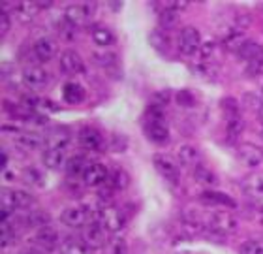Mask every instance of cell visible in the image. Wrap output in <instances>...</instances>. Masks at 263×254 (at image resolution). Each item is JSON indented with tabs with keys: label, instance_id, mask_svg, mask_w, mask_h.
I'll return each mask as SVG.
<instances>
[{
	"label": "cell",
	"instance_id": "cell-29",
	"mask_svg": "<svg viewBox=\"0 0 263 254\" xmlns=\"http://www.w3.org/2000/svg\"><path fill=\"white\" fill-rule=\"evenodd\" d=\"M0 204H2V221H8V216L17 209L15 190L4 188V190H2V196H0Z\"/></svg>",
	"mask_w": 263,
	"mask_h": 254
},
{
	"label": "cell",
	"instance_id": "cell-6",
	"mask_svg": "<svg viewBox=\"0 0 263 254\" xmlns=\"http://www.w3.org/2000/svg\"><path fill=\"white\" fill-rule=\"evenodd\" d=\"M153 164L156 168L160 175L165 177L167 181H173L177 183L179 181V175H181V171H179V164H177L170 155H164V153H156L153 156Z\"/></svg>",
	"mask_w": 263,
	"mask_h": 254
},
{
	"label": "cell",
	"instance_id": "cell-39",
	"mask_svg": "<svg viewBox=\"0 0 263 254\" xmlns=\"http://www.w3.org/2000/svg\"><path fill=\"white\" fill-rule=\"evenodd\" d=\"M94 61L98 62L100 66L104 68H111V66H117V62H119V59H117L115 53H94Z\"/></svg>",
	"mask_w": 263,
	"mask_h": 254
},
{
	"label": "cell",
	"instance_id": "cell-34",
	"mask_svg": "<svg viewBox=\"0 0 263 254\" xmlns=\"http://www.w3.org/2000/svg\"><path fill=\"white\" fill-rule=\"evenodd\" d=\"M13 241H15V230L11 226V222L2 221V226H0V243H2V247H10Z\"/></svg>",
	"mask_w": 263,
	"mask_h": 254
},
{
	"label": "cell",
	"instance_id": "cell-20",
	"mask_svg": "<svg viewBox=\"0 0 263 254\" xmlns=\"http://www.w3.org/2000/svg\"><path fill=\"white\" fill-rule=\"evenodd\" d=\"M90 38L100 47H107V45L115 44V34L111 32L105 25H92V28H90Z\"/></svg>",
	"mask_w": 263,
	"mask_h": 254
},
{
	"label": "cell",
	"instance_id": "cell-13",
	"mask_svg": "<svg viewBox=\"0 0 263 254\" xmlns=\"http://www.w3.org/2000/svg\"><path fill=\"white\" fill-rule=\"evenodd\" d=\"M32 51H34V57H36L40 62H49V61H53V57L57 55L59 47H57L55 40L44 36V38H38L34 42Z\"/></svg>",
	"mask_w": 263,
	"mask_h": 254
},
{
	"label": "cell",
	"instance_id": "cell-36",
	"mask_svg": "<svg viewBox=\"0 0 263 254\" xmlns=\"http://www.w3.org/2000/svg\"><path fill=\"white\" fill-rule=\"evenodd\" d=\"M17 13L21 15V19L23 21H30L36 13H38V10H40V6H38V2H34V4H30V2H21V4H17Z\"/></svg>",
	"mask_w": 263,
	"mask_h": 254
},
{
	"label": "cell",
	"instance_id": "cell-1",
	"mask_svg": "<svg viewBox=\"0 0 263 254\" xmlns=\"http://www.w3.org/2000/svg\"><path fill=\"white\" fill-rule=\"evenodd\" d=\"M203 222L209 228V233H213V235H230V233H233L239 228V221L231 213H228V211L207 213Z\"/></svg>",
	"mask_w": 263,
	"mask_h": 254
},
{
	"label": "cell",
	"instance_id": "cell-52",
	"mask_svg": "<svg viewBox=\"0 0 263 254\" xmlns=\"http://www.w3.org/2000/svg\"><path fill=\"white\" fill-rule=\"evenodd\" d=\"M23 254H34V252H23Z\"/></svg>",
	"mask_w": 263,
	"mask_h": 254
},
{
	"label": "cell",
	"instance_id": "cell-31",
	"mask_svg": "<svg viewBox=\"0 0 263 254\" xmlns=\"http://www.w3.org/2000/svg\"><path fill=\"white\" fill-rule=\"evenodd\" d=\"M61 254H92V252H90V249L83 243L81 239L70 238V239H66L64 243H62Z\"/></svg>",
	"mask_w": 263,
	"mask_h": 254
},
{
	"label": "cell",
	"instance_id": "cell-38",
	"mask_svg": "<svg viewBox=\"0 0 263 254\" xmlns=\"http://www.w3.org/2000/svg\"><path fill=\"white\" fill-rule=\"evenodd\" d=\"M214 49H216V42H213V40L201 42V45H199V49H197L196 57L199 59V61H209V59L214 55Z\"/></svg>",
	"mask_w": 263,
	"mask_h": 254
},
{
	"label": "cell",
	"instance_id": "cell-16",
	"mask_svg": "<svg viewBox=\"0 0 263 254\" xmlns=\"http://www.w3.org/2000/svg\"><path fill=\"white\" fill-rule=\"evenodd\" d=\"M36 245L49 252V250H53L59 245V232L51 224L42 228V230L36 232Z\"/></svg>",
	"mask_w": 263,
	"mask_h": 254
},
{
	"label": "cell",
	"instance_id": "cell-44",
	"mask_svg": "<svg viewBox=\"0 0 263 254\" xmlns=\"http://www.w3.org/2000/svg\"><path fill=\"white\" fill-rule=\"evenodd\" d=\"M177 102H179V105H184V107H194L196 96L190 90H181V93H177Z\"/></svg>",
	"mask_w": 263,
	"mask_h": 254
},
{
	"label": "cell",
	"instance_id": "cell-10",
	"mask_svg": "<svg viewBox=\"0 0 263 254\" xmlns=\"http://www.w3.org/2000/svg\"><path fill=\"white\" fill-rule=\"evenodd\" d=\"M23 83L30 90H40L49 83V74L45 72L42 66H28L23 72Z\"/></svg>",
	"mask_w": 263,
	"mask_h": 254
},
{
	"label": "cell",
	"instance_id": "cell-9",
	"mask_svg": "<svg viewBox=\"0 0 263 254\" xmlns=\"http://www.w3.org/2000/svg\"><path fill=\"white\" fill-rule=\"evenodd\" d=\"M61 72L64 76H79L85 72V62L77 51L66 49L61 55Z\"/></svg>",
	"mask_w": 263,
	"mask_h": 254
},
{
	"label": "cell",
	"instance_id": "cell-2",
	"mask_svg": "<svg viewBox=\"0 0 263 254\" xmlns=\"http://www.w3.org/2000/svg\"><path fill=\"white\" fill-rule=\"evenodd\" d=\"M145 134L151 141L158 145L170 141V128L164 119V111L153 107V113L147 117V122H145Z\"/></svg>",
	"mask_w": 263,
	"mask_h": 254
},
{
	"label": "cell",
	"instance_id": "cell-21",
	"mask_svg": "<svg viewBox=\"0 0 263 254\" xmlns=\"http://www.w3.org/2000/svg\"><path fill=\"white\" fill-rule=\"evenodd\" d=\"M44 141H45L44 136H40V134H36V132H21V134H17V138H15V143L27 151L40 149V147L44 145Z\"/></svg>",
	"mask_w": 263,
	"mask_h": 254
},
{
	"label": "cell",
	"instance_id": "cell-40",
	"mask_svg": "<svg viewBox=\"0 0 263 254\" xmlns=\"http://www.w3.org/2000/svg\"><path fill=\"white\" fill-rule=\"evenodd\" d=\"M15 204L17 209H32L34 198L25 190H15Z\"/></svg>",
	"mask_w": 263,
	"mask_h": 254
},
{
	"label": "cell",
	"instance_id": "cell-46",
	"mask_svg": "<svg viewBox=\"0 0 263 254\" xmlns=\"http://www.w3.org/2000/svg\"><path fill=\"white\" fill-rule=\"evenodd\" d=\"M10 30V15L4 10L0 11V36H6Z\"/></svg>",
	"mask_w": 263,
	"mask_h": 254
},
{
	"label": "cell",
	"instance_id": "cell-12",
	"mask_svg": "<svg viewBox=\"0 0 263 254\" xmlns=\"http://www.w3.org/2000/svg\"><path fill=\"white\" fill-rule=\"evenodd\" d=\"M237 156L241 164H245L247 168H258L263 162V151L259 147H256L254 143H241L237 149Z\"/></svg>",
	"mask_w": 263,
	"mask_h": 254
},
{
	"label": "cell",
	"instance_id": "cell-33",
	"mask_svg": "<svg viewBox=\"0 0 263 254\" xmlns=\"http://www.w3.org/2000/svg\"><path fill=\"white\" fill-rule=\"evenodd\" d=\"M109 183L115 190H124V188H128V185H130V175H128V171L119 168V170H115L109 175Z\"/></svg>",
	"mask_w": 263,
	"mask_h": 254
},
{
	"label": "cell",
	"instance_id": "cell-26",
	"mask_svg": "<svg viewBox=\"0 0 263 254\" xmlns=\"http://www.w3.org/2000/svg\"><path fill=\"white\" fill-rule=\"evenodd\" d=\"M66 162V153L64 149H47L44 153V166L49 170H61Z\"/></svg>",
	"mask_w": 263,
	"mask_h": 254
},
{
	"label": "cell",
	"instance_id": "cell-42",
	"mask_svg": "<svg viewBox=\"0 0 263 254\" xmlns=\"http://www.w3.org/2000/svg\"><path fill=\"white\" fill-rule=\"evenodd\" d=\"M222 110H224V113H226V119H228V117L241 115V113H239V102H237L235 98L222 100Z\"/></svg>",
	"mask_w": 263,
	"mask_h": 254
},
{
	"label": "cell",
	"instance_id": "cell-25",
	"mask_svg": "<svg viewBox=\"0 0 263 254\" xmlns=\"http://www.w3.org/2000/svg\"><path fill=\"white\" fill-rule=\"evenodd\" d=\"M68 141H70V132L62 130V128H57V130H53V132L45 136L47 149H66Z\"/></svg>",
	"mask_w": 263,
	"mask_h": 254
},
{
	"label": "cell",
	"instance_id": "cell-51",
	"mask_svg": "<svg viewBox=\"0 0 263 254\" xmlns=\"http://www.w3.org/2000/svg\"><path fill=\"white\" fill-rule=\"evenodd\" d=\"M261 122H263V111H261Z\"/></svg>",
	"mask_w": 263,
	"mask_h": 254
},
{
	"label": "cell",
	"instance_id": "cell-24",
	"mask_svg": "<svg viewBox=\"0 0 263 254\" xmlns=\"http://www.w3.org/2000/svg\"><path fill=\"white\" fill-rule=\"evenodd\" d=\"M177 156H179V164L184 168H196L199 164V151L194 145H182Z\"/></svg>",
	"mask_w": 263,
	"mask_h": 254
},
{
	"label": "cell",
	"instance_id": "cell-27",
	"mask_svg": "<svg viewBox=\"0 0 263 254\" xmlns=\"http://www.w3.org/2000/svg\"><path fill=\"white\" fill-rule=\"evenodd\" d=\"M90 164H87V158L83 155H76L71 156L68 164H66V173L70 177H79V175H85V171Z\"/></svg>",
	"mask_w": 263,
	"mask_h": 254
},
{
	"label": "cell",
	"instance_id": "cell-3",
	"mask_svg": "<svg viewBox=\"0 0 263 254\" xmlns=\"http://www.w3.org/2000/svg\"><path fill=\"white\" fill-rule=\"evenodd\" d=\"M94 10H96V4H90V2H81V4H71L66 8L64 11V19L70 25H73L76 28L85 27L90 17H92Z\"/></svg>",
	"mask_w": 263,
	"mask_h": 254
},
{
	"label": "cell",
	"instance_id": "cell-48",
	"mask_svg": "<svg viewBox=\"0 0 263 254\" xmlns=\"http://www.w3.org/2000/svg\"><path fill=\"white\" fill-rule=\"evenodd\" d=\"M170 6H173V8H175V10L182 11V10H186L188 6H190V2H188V0H179V2H171Z\"/></svg>",
	"mask_w": 263,
	"mask_h": 254
},
{
	"label": "cell",
	"instance_id": "cell-32",
	"mask_svg": "<svg viewBox=\"0 0 263 254\" xmlns=\"http://www.w3.org/2000/svg\"><path fill=\"white\" fill-rule=\"evenodd\" d=\"M148 42H151V45H153L158 53H167V51H170V38H167L162 30H154V32H151Z\"/></svg>",
	"mask_w": 263,
	"mask_h": 254
},
{
	"label": "cell",
	"instance_id": "cell-18",
	"mask_svg": "<svg viewBox=\"0 0 263 254\" xmlns=\"http://www.w3.org/2000/svg\"><path fill=\"white\" fill-rule=\"evenodd\" d=\"M242 188L252 199H263V173H250L245 177Z\"/></svg>",
	"mask_w": 263,
	"mask_h": 254
},
{
	"label": "cell",
	"instance_id": "cell-8",
	"mask_svg": "<svg viewBox=\"0 0 263 254\" xmlns=\"http://www.w3.org/2000/svg\"><path fill=\"white\" fill-rule=\"evenodd\" d=\"M199 45H201V34H199L197 28L184 27L179 32V49H181V53L194 55V53H197Z\"/></svg>",
	"mask_w": 263,
	"mask_h": 254
},
{
	"label": "cell",
	"instance_id": "cell-37",
	"mask_svg": "<svg viewBox=\"0 0 263 254\" xmlns=\"http://www.w3.org/2000/svg\"><path fill=\"white\" fill-rule=\"evenodd\" d=\"M242 105H247L248 110L259 111V113H261L263 111V98L261 96H258V94H254V93H247L245 96H242Z\"/></svg>",
	"mask_w": 263,
	"mask_h": 254
},
{
	"label": "cell",
	"instance_id": "cell-4",
	"mask_svg": "<svg viewBox=\"0 0 263 254\" xmlns=\"http://www.w3.org/2000/svg\"><path fill=\"white\" fill-rule=\"evenodd\" d=\"M92 211L87 209V207H79V205H73V207H66L62 211L61 221L62 224H66L68 228H85L87 224H90V219H92Z\"/></svg>",
	"mask_w": 263,
	"mask_h": 254
},
{
	"label": "cell",
	"instance_id": "cell-5",
	"mask_svg": "<svg viewBox=\"0 0 263 254\" xmlns=\"http://www.w3.org/2000/svg\"><path fill=\"white\" fill-rule=\"evenodd\" d=\"M105 233H107V230H105L100 222H90V224H87V226L83 228L81 241L87 245L90 250H98V249H102L105 245V241H107Z\"/></svg>",
	"mask_w": 263,
	"mask_h": 254
},
{
	"label": "cell",
	"instance_id": "cell-19",
	"mask_svg": "<svg viewBox=\"0 0 263 254\" xmlns=\"http://www.w3.org/2000/svg\"><path fill=\"white\" fill-rule=\"evenodd\" d=\"M158 23L162 30H173L181 25V11L175 10L173 6H165L164 10L160 11Z\"/></svg>",
	"mask_w": 263,
	"mask_h": 254
},
{
	"label": "cell",
	"instance_id": "cell-49",
	"mask_svg": "<svg viewBox=\"0 0 263 254\" xmlns=\"http://www.w3.org/2000/svg\"><path fill=\"white\" fill-rule=\"evenodd\" d=\"M111 8H113V10H121V8H122V4H121V2H111Z\"/></svg>",
	"mask_w": 263,
	"mask_h": 254
},
{
	"label": "cell",
	"instance_id": "cell-45",
	"mask_svg": "<svg viewBox=\"0 0 263 254\" xmlns=\"http://www.w3.org/2000/svg\"><path fill=\"white\" fill-rule=\"evenodd\" d=\"M263 74V62H250L247 68V76L250 78H258Z\"/></svg>",
	"mask_w": 263,
	"mask_h": 254
},
{
	"label": "cell",
	"instance_id": "cell-50",
	"mask_svg": "<svg viewBox=\"0 0 263 254\" xmlns=\"http://www.w3.org/2000/svg\"><path fill=\"white\" fill-rule=\"evenodd\" d=\"M258 134H259V138L263 139V122H261V126H259V132Z\"/></svg>",
	"mask_w": 263,
	"mask_h": 254
},
{
	"label": "cell",
	"instance_id": "cell-15",
	"mask_svg": "<svg viewBox=\"0 0 263 254\" xmlns=\"http://www.w3.org/2000/svg\"><path fill=\"white\" fill-rule=\"evenodd\" d=\"M201 202L207 205H213V207H228V209L237 207L235 199L230 198V196L224 192H218V190H207V192H203Z\"/></svg>",
	"mask_w": 263,
	"mask_h": 254
},
{
	"label": "cell",
	"instance_id": "cell-11",
	"mask_svg": "<svg viewBox=\"0 0 263 254\" xmlns=\"http://www.w3.org/2000/svg\"><path fill=\"white\" fill-rule=\"evenodd\" d=\"M79 143H81L83 149L87 151H104L105 139L102 136V132H98L96 128L85 126L79 132Z\"/></svg>",
	"mask_w": 263,
	"mask_h": 254
},
{
	"label": "cell",
	"instance_id": "cell-47",
	"mask_svg": "<svg viewBox=\"0 0 263 254\" xmlns=\"http://www.w3.org/2000/svg\"><path fill=\"white\" fill-rule=\"evenodd\" d=\"M25 105H27V107H38L40 105V100L36 98V96H25Z\"/></svg>",
	"mask_w": 263,
	"mask_h": 254
},
{
	"label": "cell",
	"instance_id": "cell-41",
	"mask_svg": "<svg viewBox=\"0 0 263 254\" xmlns=\"http://www.w3.org/2000/svg\"><path fill=\"white\" fill-rule=\"evenodd\" d=\"M241 254H263V241H259V239H248L247 243H242Z\"/></svg>",
	"mask_w": 263,
	"mask_h": 254
},
{
	"label": "cell",
	"instance_id": "cell-17",
	"mask_svg": "<svg viewBox=\"0 0 263 254\" xmlns=\"http://www.w3.org/2000/svg\"><path fill=\"white\" fill-rule=\"evenodd\" d=\"M237 55L241 57L242 61H247L248 64L250 62H263V45L258 42H252V40H247Z\"/></svg>",
	"mask_w": 263,
	"mask_h": 254
},
{
	"label": "cell",
	"instance_id": "cell-30",
	"mask_svg": "<svg viewBox=\"0 0 263 254\" xmlns=\"http://www.w3.org/2000/svg\"><path fill=\"white\" fill-rule=\"evenodd\" d=\"M25 221H27V224L30 228H38V230H42V228L49 226L51 216H49V213H45V211H42V209H32L27 215Z\"/></svg>",
	"mask_w": 263,
	"mask_h": 254
},
{
	"label": "cell",
	"instance_id": "cell-22",
	"mask_svg": "<svg viewBox=\"0 0 263 254\" xmlns=\"http://www.w3.org/2000/svg\"><path fill=\"white\" fill-rule=\"evenodd\" d=\"M242 130H245V121L241 119V115L226 119V138H228L230 143H237V139L241 138Z\"/></svg>",
	"mask_w": 263,
	"mask_h": 254
},
{
	"label": "cell",
	"instance_id": "cell-7",
	"mask_svg": "<svg viewBox=\"0 0 263 254\" xmlns=\"http://www.w3.org/2000/svg\"><path fill=\"white\" fill-rule=\"evenodd\" d=\"M100 224L107 230V232H119L124 228V215L119 207H113V205H104L102 211H100Z\"/></svg>",
	"mask_w": 263,
	"mask_h": 254
},
{
	"label": "cell",
	"instance_id": "cell-35",
	"mask_svg": "<svg viewBox=\"0 0 263 254\" xmlns=\"http://www.w3.org/2000/svg\"><path fill=\"white\" fill-rule=\"evenodd\" d=\"M77 34H79V28H76L73 25H70V23L62 17L61 25H59V36H61L64 42H73V40L77 38Z\"/></svg>",
	"mask_w": 263,
	"mask_h": 254
},
{
	"label": "cell",
	"instance_id": "cell-14",
	"mask_svg": "<svg viewBox=\"0 0 263 254\" xmlns=\"http://www.w3.org/2000/svg\"><path fill=\"white\" fill-rule=\"evenodd\" d=\"M83 181L87 183L88 187H102L109 181V171L102 164H90L83 175Z\"/></svg>",
	"mask_w": 263,
	"mask_h": 254
},
{
	"label": "cell",
	"instance_id": "cell-43",
	"mask_svg": "<svg viewBox=\"0 0 263 254\" xmlns=\"http://www.w3.org/2000/svg\"><path fill=\"white\" fill-rule=\"evenodd\" d=\"M23 175H25V181H27L28 185H42V183H44V177H42V173H40L36 168H27Z\"/></svg>",
	"mask_w": 263,
	"mask_h": 254
},
{
	"label": "cell",
	"instance_id": "cell-28",
	"mask_svg": "<svg viewBox=\"0 0 263 254\" xmlns=\"http://www.w3.org/2000/svg\"><path fill=\"white\" fill-rule=\"evenodd\" d=\"M194 179H196L199 185H203V187H214V185L218 183L216 175H214L207 166H203V164H197V166L194 168Z\"/></svg>",
	"mask_w": 263,
	"mask_h": 254
},
{
	"label": "cell",
	"instance_id": "cell-23",
	"mask_svg": "<svg viewBox=\"0 0 263 254\" xmlns=\"http://www.w3.org/2000/svg\"><path fill=\"white\" fill-rule=\"evenodd\" d=\"M85 96H87V93H85V88L79 83L70 81V83H66L62 87V98L68 104H81L83 100H85Z\"/></svg>",
	"mask_w": 263,
	"mask_h": 254
}]
</instances>
